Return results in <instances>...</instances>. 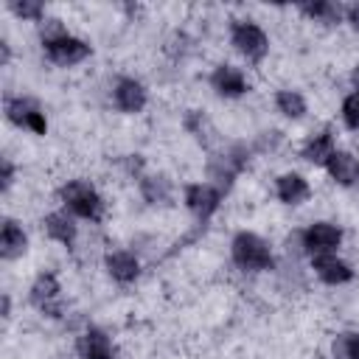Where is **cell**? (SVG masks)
<instances>
[{
	"mask_svg": "<svg viewBox=\"0 0 359 359\" xmlns=\"http://www.w3.org/2000/svg\"><path fill=\"white\" fill-rule=\"evenodd\" d=\"M3 115L17 129H25V132H31L36 137H45L48 135L45 107L39 104V98H34L28 93H8L3 98Z\"/></svg>",
	"mask_w": 359,
	"mask_h": 359,
	"instance_id": "cell-5",
	"label": "cell"
},
{
	"mask_svg": "<svg viewBox=\"0 0 359 359\" xmlns=\"http://www.w3.org/2000/svg\"><path fill=\"white\" fill-rule=\"evenodd\" d=\"M309 269L311 275L325 283V286H345L356 278V269L351 261H345L339 252H325V255H314L309 258Z\"/></svg>",
	"mask_w": 359,
	"mask_h": 359,
	"instance_id": "cell-15",
	"label": "cell"
},
{
	"mask_svg": "<svg viewBox=\"0 0 359 359\" xmlns=\"http://www.w3.org/2000/svg\"><path fill=\"white\" fill-rule=\"evenodd\" d=\"M351 90H356V93H359V65L351 70Z\"/></svg>",
	"mask_w": 359,
	"mask_h": 359,
	"instance_id": "cell-35",
	"label": "cell"
},
{
	"mask_svg": "<svg viewBox=\"0 0 359 359\" xmlns=\"http://www.w3.org/2000/svg\"><path fill=\"white\" fill-rule=\"evenodd\" d=\"M28 303L48 320H65L67 306L62 300V280L53 269H39L28 283Z\"/></svg>",
	"mask_w": 359,
	"mask_h": 359,
	"instance_id": "cell-6",
	"label": "cell"
},
{
	"mask_svg": "<svg viewBox=\"0 0 359 359\" xmlns=\"http://www.w3.org/2000/svg\"><path fill=\"white\" fill-rule=\"evenodd\" d=\"M331 356L334 359H359V328L339 331L331 339Z\"/></svg>",
	"mask_w": 359,
	"mask_h": 359,
	"instance_id": "cell-25",
	"label": "cell"
},
{
	"mask_svg": "<svg viewBox=\"0 0 359 359\" xmlns=\"http://www.w3.org/2000/svg\"><path fill=\"white\" fill-rule=\"evenodd\" d=\"M6 8H8L17 20H22V22H34V25H39V22L48 17V8H45L42 0H8Z\"/></svg>",
	"mask_w": 359,
	"mask_h": 359,
	"instance_id": "cell-24",
	"label": "cell"
},
{
	"mask_svg": "<svg viewBox=\"0 0 359 359\" xmlns=\"http://www.w3.org/2000/svg\"><path fill=\"white\" fill-rule=\"evenodd\" d=\"M73 351L79 359H115L118 356L115 339L101 325H84L73 339Z\"/></svg>",
	"mask_w": 359,
	"mask_h": 359,
	"instance_id": "cell-14",
	"label": "cell"
},
{
	"mask_svg": "<svg viewBox=\"0 0 359 359\" xmlns=\"http://www.w3.org/2000/svg\"><path fill=\"white\" fill-rule=\"evenodd\" d=\"M163 50H165V56H171L174 62H182L191 50H194V39L185 34V31H171L168 34V39H165V45H163Z\"/></svg>",
	"mask_w": 359,
	"mask_h": 359,
	"instance_id": "cell-26",
	"label": "cell"
},
{
	"mask_svg": "<svg viewBox=\"0 0 359 359\" xmlns=\"http://www.w3.org/2000/svg\"><path fill=\"white\" fill-rule=\"evenodd\" d=\"M252 146L244 143V140H230V143H222L216 151L208 154L205 160V180L213 182L224 196L233 191L236 180L250 168L252 163Z\"/></svg>",
	"mask_w": 359,
	"mask_h": 359,
	"instance_id": "cell-1",
	"label": "cell"
},
{
	"mask_svg": "<svg viewBox=\"0 0 359 359\" xmlns=\"http://www.w3.org/2000/svg\"><path fill=\"white\" fill-rule=\"evenodd\" d=\"M42 233L53 241V244H59V247H65V250H76V244H79V219L73 216V213H67L65 208H53V210H48L45 216H42Z\"/></svg>",
	"mask_w": 359,
	"mask_h": 359,
	"instance_id": "cell-17",
	"label": "cell"
},
{
	"mask_svg": "<svg viewBox=\"0 0 359 359\" xmlns=\"http://www.w3.org/2000/svg\"><path fill=\"white\" fill-rule=\"evenodd\" d=\"M28 252V230L20 219L3 216L0 219V258L3 261H20Z\"/></svg>",
	"mask_w": 359,
	"mask_h": 359,
	"instance_id": "cell-20",
	"label": "cell"
},
{
	"mask_svg": "<svg viewBox=\"0 0 359 359\" xmlns=\"http://www.w3.org/2000/svg\"><path fill=\"white\" fill-rule=\"evenodd\" d=\"M14 182H17V165L8 154H3L0 157V191H3V196L14 188Z\"/></svg>",
	"mask_w": 359,
	"mask_h": 359,
	"instance_id": "cell-31",
	"label": "cell"
},
{
	"mask_svg": "<svg viewBox=\"0 0 359 359\" xmlns=\"http://www.w3.org/2000/svg\"><path fill=\"white\" fill-rule=\"evenodd\" d=\"M334 151H337V132H334V126H328V123L311 129V132L300 140V146H297V157H300L303 163L314 165V168H323Z\"/></svg>",
	"mask_w": 359,
	"mask_h": 359,
	"instance_id": "cell-13",
	"label": "cell"
},
{
	"mask_svg": "<svg viewBox=\"0 0 359 359\" xmlns=\"http://www.w3.org/2000/svg\"><path fill=\"white\" fill-rule=\"evenodd\" d=\"M0 317H3V320L11 317V294H8V292L0 294Z\"/></svg>",
	"mask_w": 359,
	"mask_h": 359,
	"instance_id": "cell-34",
	"label": "cell"
},
{
	"mask_svg": "<svg viewBox=\"0 0 359 359\" xmlns=\"http://www.w3.org/2000/svg\"><path fill=\"white\" fill-rule=\"evenodd\" d=\"M339 121H342L345 129L359 132V93L356 90L345 93V98L339 104Z\"/></svg>",
	"mask_w": 359,
	"mask_h": 359,
	"instance_id": "cell-28",
	"label": "cell"
},
{
	"mask_svg": "<svg viewBox=\"0 0 359 359\" xmlns=\"http://www.w3.org/2000/svg\"><path fill=\"white\" fill-rule=\"evenodd\" d=\"M118 163H121L123 174H126L129 180H135V182L146 174V157H143V154H137V151H135V154H123Z\"/></svg>",
	"mask_w": 359,
	"mask_h": 359,
	"instance_id": "cell-30",
	"label": "cell"
},
{
	"mask_svg": "<svg viewBox=\"0 0 359 359\" xmlns=\"http://www.w3.org/2000/svg\"><path fill=\"white\" fill-rule=\"evenodd\" d=\"M222 202H224V194L208 180H196V182L182 185V205L194 216V222L202 224V227L210 224V219L219 213Z\"/></svg>",
	"mask_w": 359,
	"mask_h": 359,
	"instance_id": "cell-7",
	"label": "cell"
},
{
	"mask_svg": "<svg viewBox=\"0 0 359 359\" xmlns=\"http://www.w3.org/2000/svg\"><path fill=\"white\" fill-rule=\"evenodd\" d=\"M345 241V230L331 222V219H314L303 227V250H306V258H314V255H325V252H339Z\"/></svg>",
	"mask_w": 359,
	"mask_h": 359,
	"instance_id": "cell-10",
	"label": "cell"
},
{
	"mask_svg": "<svg viewBox=\"0 0 359 359\" xmlns=\"http://www.w3.org/2000/svg\"><path fill=\"white\" fill-rule=\"evenodd\" d=\"M323 171L339 188H356L359 185V157L351 149H337L328 157V163L323 165Z\"/></svg>",
	"mask_w": 359,
	"mask_h": 359,
	"instance_id": "cell-21",
	"label": "cell"
},
{
	"mask_svg": "<svg viewBox=\"0 0 359 359\" xmlns=\"http://www.w3.org/2000/svg\"><path fill=\"white\" fill-rule=\"evenodd\" d=\"M180 123H182L185 135H191V140H194L199 149H205L208 154H210V151H216V149L222 146V135H219L216 123L208 118V112H205V109H196V107L185 109Z\"/></svg>",
	"mask_w": 359,
	"mask_h": 359,
	"instance_id": "cell-18",
	"label": "cell"
},
{
	"mask_svg": "<svg viewBox=\"0 0 359 359\" xmlns=\"http://www.w3.org/2000/svg\"><path fill=\"white\" fill-rule=\"evenodd\" d=\"M272 194L286 208H300L311 199V182L300 171H280L272 182Z\"/></svg>",
	"mask_w": 359,
	"mask_h": 359,
	"instance_id": "cell-19",
	"label": "cell"
},
{
	"mask_svg": "<svg viewBox=\"0 0 359 359\" xmlns=\"http://www.w3.org/2000/svg\"><path fill=\"white\" fill-rule=\"evenodd\" d=\"M230 261L244 275L275 272V266H278V258H275V250H272L269 238H264L255 230L233 233V238H230Z\"/></svg>",
	"mask_w": 359,
	"mask_h": 359,
	"instance_id": "cell-3",
	"label": "cell"
},
{
	"mask_svg": "<svg viewBox=\"0 0 359 359\" xmlns=\"http://www.w3.org/2000/svg\"><path fill=\"white\" fill-rule=\"evenodd\" d=\"M109 101L121 115H140L149 107V87L137 76H115Z\"/></svg>",
	"mask_w": 359,
	"mask_h": 359,
	"instance_id": "cell-11",
	"label": "cell"
},
{
	"mask_svg": "<svg viewBox=\"0 0 359 359\" xmlns=\"http://www.w3.org/2000/svg\"><path fill=\"white\" fill-rule=\"evenodd\" d=\"M56 199H59V208H65L67 213H73L79 222L101 224L104 216H107V199H104V194L95 188V182H90L84 177L65 180L56 188Z\"/></svg>",
	"mask_w": 359,
	"mask_h": 359,
	"instance_id": "cell-2",
	"label": "cell"
},
{
	"mask_svg": "<svg viewBox=\"0 0 359 359\" xmlns=\"http://www.w3.org/2000/svg\"><path fill=\"white\" fill-rule=\"evenodd\" d=\"M227 39L230 48L250 65H261L269 56V34L252 17H233L227 25Z\"/></svg>",
	"mask_w": 359,
	"mask_h": 359,
	"instance_id": "cell-4",
	"label": "cell"
},
{
	"mask_svg": "<svg viewBox=\"0 0 359 359\" xmlns=\"http://www.w3.org/2000/svg\"><path fill=\"white\" fill-rule=\"evenodd\" d=\"M283 143H286V137H283L280 129H264V132L255 135V140H252L250 146H252L255 154H275Z\"/></svg>",
	"mask_w": 359,
	"mask_h": 359,
	"instance_id": "cell-27",
	"label": "cell"
},
{
	"mask_svg": "<svg viewBox=\"0 0 359 359\" xmlns=\"http://www.w3.org/2000/svg\"><path fill=\"white\" fill-rule=\"evenodd\" d=\"M42 53H45V59H48L53 67L70 70V67L84 65V62L93 56V45H90L84 36L67 31L65 36H56V39H50V42H42Z\"/></svg>",
	"mask_w": 359,
	"mask_h": 359,
	"instance_id": "cell-8",
	"label": "cell"
},
{
	"mask_svg": "<svg viewBox=\"0 0 359 359\" xmlns=\"http://www.w3.org/2000/svg\"><path fill=\"white\" fill-rule=\"evenodd\" d=\"M137 194L149 208H174L177 202V185L163 171H146L137 180Z\"/></svg>",
	"mask_w": 359,
	"mask_h": 359,
	"instance_id": "cell-16",
	"label": "cell"
},
{
	"mask_svg": "<svg viewBox=\"0 0 359 359\" xmlns=\"http://www.w3.org/2000/svg\"><path fill=\"white\" fill-rule=\"evenodd\" d=\"M70 28H67V22L62 20V17H45L39 25H36V36H39V45L42 42H50V39H56V36H65Z\"/></svg>",
	"mask_w": 359,
	"mask_h": 359,
	"instance_id": "cell-29",
	"label": "cell"
},
{
	"mask_svg": "<svg viewBox=\"0 0 359 359\" xmlns=\"http://www.w3.org/2000/svg\"><path fill=\"white\" fill-rule=\"evenodd\" d=\"M208 84H210V90H213L219 98H224V101L244 98V95L252 90V81H250L247 70L238 67V65H233V62H219V65H213L210 73H208Z\"/></svg>",
	"mask_w": 359,
	"mask_h": 359,
	"instance_id": "cell-9",
	"label": "cell"
},
{
	"mask_svg": "<svg viewBox=\"0 0 359 359\" xmlns=\"http://www.w3.org/2000/svg\"><path fill=\"white\" fill-rule=\"evenodd\" d=\"M272 107H275V112H278L280 118H286V121H292V123H297V121H303V118L309 115V101H306V95H303L300 90H294V87H280V90H275Z\"/></svg>",
	"mask_w": 359,
	"mask_h": 359,
	"instance_id": "cell-23",
	"label": "cell"
},
{
	"mask_svg": "<svg viewBox=\"0 0 359 359\" xmlns=\"http://www.w3.org/2000/svg\"><path fill=\"white\" fill-rule=\"evenodd\" d=\"M294 11L303 14L309 22H317V25H325V28H334V25L345 22V6H342V3H334V0H309V3H297Z\"/></svg>",
	"mask_w": 359,
	"mask_h": 359,
	"instance_id": "cell-22",
	"label": "cell"
},
{
	"mask_svg": "<svg viewBox=\"0 0 359 359\" xmlns=\"http://www.w3.org/2000/svg\"><path fill=\"white\" fill-rule=\"evenodd\" d=\"M14 59V50H11V42L8 39H0V67H8Z\"/></svg>",
	"mask_w": 359,
	"mask_h": 359,
	"instance_id": "cell-33",
	"label": "cell"
},
{
	"mask_svg": "<svg viewBox=\"0 0 359 359\" xmlns=\"http://www.w3.org/2000/svg\"><path fill=\"white\" fill-rule=\"evenodd\" d=\"M101 264H104L107 278H109L112 283H118V286H132V283H137L140 275H143V261H140V255H137L135 250H126V247L107 250L104 258H101Z\"/></svg>",
	"mask_w": 359,
	"mask_h": 359,
	"instance_id": "cell-12",
	"label": "cell"
},
{
	"mask_svg": "<svg viewBox=\"0 0 359 359\" xmlns=\"http://www.w3.org/2000/svg\"><path fill=\"white\" fill-rule=\"evenodd\" d=\"M345 22L359 34V0H353V3L345 6Z\"/></svg>",
	"mask_w": 359,
	"mask_h": 359,
	"instance_id": "cell-32",
	"label": "cell"
}]
</instances>
